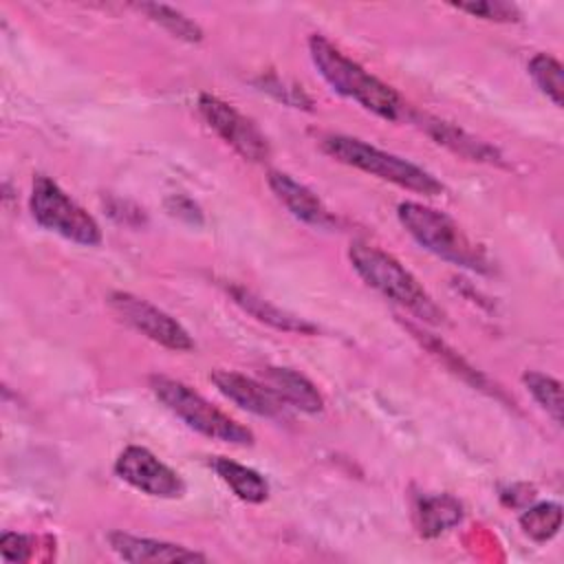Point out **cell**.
Returning <instances> with one entry per match:
<instances>
[{
    "mask_svg": "<svg viewBox=\"0 0 564 564\" xmlns=\"http://www.w3.org/2000/svg\"><path fill=\"white\" fill-rule=\"evenodd\" d=\"M269 187L275 194V198L302 223L313 227H333L335 218L324 207V203L313 194L306 185L297 183L293 176L284 172H269Z\"/></svg>",
    "mask_w": 564,
    "mask_h": 564,
    "instance_id": "obj_12",
    "label": "cell"
},
{
    "mask_svg": "<svg viewBox=\"0 0 564 564\" xmlns=\"http://www.w3.org/2000/svg\"><path fill=\"white\" fill-rule=\"evenodd\" d=\"M108 302L112 311L119 315V319H123L128 326H132L137 333L145 335L148 339L176 352H185L194 348L189 333L172 315L145 302L143 297L117 291L110 295Z\"/></svg>",
    "mask_w": 564,
    "mask_h": 564,
    "instance_id": "obj_7",
    "label": "cell"
},
{
    "mask_svg": "<svg viewBox=\"0 0 564 564\" xmlns=\"http://www.w3.org/2000/svg\"><path fill=\"white\" fill-rule=\"evenodd\" d=\"M399 223L405 231L430 253L471 271H487L485 251L469 240V236L443 212L405 200L397 209Z\"/></svg>",
    "mask_w": 564,
    "mask_h": 564,
    "instance_id": "obj_3",
    "label": "cell"
},
{
    "mask_svg": "<svg viewBox=\"0 0 564 564\" xmlns=\"http://www.w3.org/2000/svg\"><path fill=\"white\" fill-rule=\"evenodd\" d=\"M463 518L460 505L452 496H430L421 498L416 505L419 531L425 538L441 535L443 531L458 524Z\"/></svg>",
    "mask_w": 564,
    "mask_h": 564,
    "instance_id": "obj_17",
    "label": "cell"
},
{
    "mask_svg": "<svg viewBox=\"0 0 564 564\" xmlns=\"http://www.w3.org/2000/svg\"><path fill=\"white\" fill-rule=\"evenodd\" d=\"M212 381L223 397L234 401L238 408L264 416V419H280L284 416V403L273 394L267 383H260L251 377L231 370H216L212 372Z\"/></svg>",
    "mask_w": 564,
    "mask_h": 564,
    "instance_id": "obj_10",
    "label": "cell"
},
{
    "mask_svg": "<svg viewBox=\"0 0 564 564\" xmlns=\"http://www.w3.org/2000/svg\"><path fill=\"white\" fill-rule=\"evenodd\" d=\"M33 540L22 533H2L0 538V557L4 562H29L31 560Z\"/></svg>",
    "mask_w": 564,
    "mask_h": 564,
    "instance_id": "obj_23",
    "label": "cell"
},
{
    "mask_svg": "<svg viewBox=\"0 0 564 564\" xmlns=\"http://www.w3.org/2000/svg\"><path fill=\"white\" fill-rule=\"evenodd\" d=\"M150 388L156 394V399L194 432L214 441L231 443V445L253 443V432L249 427L240 425L229 414L212 405L205 397L194 392L189 386L170 377H152Z\"/></svg>",
    "mask_w": 564,
    "mask_h": 564,
    "instance_id": "obj_5",
    "label": "cell"
},
{
    "mask_svg": "<svg viewBox=\"0 0 564 564\" xmlns=\"http://www.w3.org/2000/svg\"><path fill=\"white\" fill-rule=\"evenodd\" d=\"M137 9L178 40H185V42H200L203 40L200 26L174 7L156 4V2H143V4H137Z\"/></svg>",
    "mask_w": 564,
    "mask_h": 564,
    "instance_id": "obj_18",
    "label": "cell"
},
{
    "mask_svg": "<svg viewBox=\"0 0 564 564\" xmlns=\"http://www.w3.org/2000/svg\"><path fill=\"white\" fill-rule=\"evenodd\" d=\"M308 53L324 77V82L339 95L357 101L361 108L370 110L381 119L397 121L403 115V101L381 79L370 75L364 66L346 57L333 42L322 35L308 37Z\"/></svg>",
    "mask_w": 564,
    "mask_h": 564,
    "instance_id": "obj_1",
    "label": "cell"
},
{
    "mask_svg": "<svg viewBox=\"0 0 564 564\" xmlns=\"http://www.w3.org/2000/svg\"><path fill=\"white\" fill-rule=\"evenodd\" d=\"M198 110L207 126L227 143L231 145L242 159L260 163L269 159V143L264 134L256 128L251 119L240 115L231 104L214 97L200 95Z\"/></svg>",
    "mask_w": 564,
    "mask_h": 564,
    "instance_id": "obj_8",
    "label": "cell"
},
{
    "mask_svg": "<svg viewBox=\"0 0 564 564\" xmlns=\"http://www.w3.org/2000/svg\"><path fill=\"white\" fill-rule=\"evenodd\" d=\"M110 549L126 562L145 564V562H203L205 555L192 551L181 544L154 540V538H139L123 531H112L108 535Z\"/></svg>",
    "mask_w": 564,
    "mask_h": 564,
    "instance_id": "obj_11",
    "label": "cell"
},
{
    "mask_svg": "<svg viewBox=\"0 0 564 564\" xmlns=\"http://www.w3.org/2000/svg\"><path fill=\"white\" fill-rule=\"evenodd\" d=\"M423 121H425V123H423L425 130H427L438 143L447 145L449 150H454V152H458V154H463V156H467V159H474V161H489V163H494V161L500 159L498 152H496V148L487 145L485 141L474 139L471 134L463 132L460 128H456V126H452V123H445V121H438V119H423Z\"/></svg>",
    "mask_w": 564,
    "mask_h": 564,
    "instance_id": "obj_16",
    "label": "cell"
},
{
    "mask_svg": "<svg viewBox=\"0 0 564 564\" xmlns=\"http://www.w3.org/2000/svg\"><path fill=\"white\" fill-rule=\"evenodd\" d=\"M529 75L533 77L535 86L555 104L562 106L564 99V75H562V64L546 55V53H535L529 59Z\"/></svg>",
    "mask_w": 564,
    "mask_h": 564,
    "instance_id": "obj_19",
    "label": "cell"
},
{
    "mask_svg": "<svg viewBox=\"0 0 564 564\" xmlns=\"http://www.w3.org/2000/svg\"><path fill=\"white\" fill-rule=\"evenodd\" d=\"M322 148L326 154L337 159L344 165L357 167L366 174H372L381 181L394 183L403 189L423 194V196H438L443 194V183L436 181L427 170L397 156L390 152H383L361 139L346 137V134H328L322 141Z\"/></svg>",
    "mask_w": 564,
    "mask_h": 564,
    "instance_id": "obj_4",
    "label": "cell"
},
{
    "mask_svg": "<svg viewBox=\"0 0 564 564\" xmlns=\"http://www.w3.org/2000/svg\"><path fill=\"white\" fill-rule=\"evenodd\" d=\"M527 390L531 392V397L540 403L542 410H546V414H551V419L562 425V383L544 372L531 370L524 372L522 377Z\"/></svg>",
    "mask_w": 564,
    "mask_h": 564,
    "instance_id": "obj_20",
    "label": "cell"
},
{
    "mask_svg": "<svg viewBox=\"0 0 564 564\" xmlns=\"http://www.w3.org/2000/svg\"><path fill=\"white\" fill-rule=\"evenodd\" d=\"M115 471L123 482L154 498L172 500L185 494L183 478L172 467L161 463L150 449L139 445H130L119 454Z\"/></svg>",
    "mask_w": 564,
    "mask_h": 564,
    "instance_id": "obj_9",
    "label": "cell"
},
{
    "mask_svg": "<svg viewBox=\"0 0 564 564\" xmlns=\"http://www.w3.org/2000/svg\"><path fill=\"white\" fill-rule=\"evenodd\" d=\"M264 383L273 390V394L306 414H317L324 410V397L315 388L313 381H308L304 375L291 370V368H267L264 370Z\"/></svg>",
    "mask_w": 564,
    "mask_h": 564,
    "instance_id": "obj_13",
    "label": "cell"
},
{
    "mask_svg": "<svg viewBox=\"0 0 564 564\" xmlns=\"http://www.w3.org/2000/svg\"><path fill=\"white\" fill-rule=\"evenodd\" d=\"M229 293L234 297V302L247 311L251 317H256L258 322H264L278 330H284V333H315V326L293 313H286L282 308H278L275 304L262 300L260 295L251 293L249 289H242V286H229Z\"/></svg>",
    "mask_w": 564,
    "mask_h": 564,
    "instance_id": "obj_14",
    "label": "cell"
},
{
    "mask_svg": "<svg viewBox=\"0 0 564 564\" xmlns=\"http://www.w3.org/2000/svg\"><path fill=\"white\" fill-rule=\"evenodd\" d=\"M458 11H465L469 15L482 18V20H494V22H516L520 18V11L511 2H500V0H485V2H458L454 4Z\"/></svg>",
    "mask_w": 564,
    "mask_h": 564,
    "instance_id": "obj_22",
    "label": "cell"
},
{
    "mask_svg": "<svg viewBox=\"0 0 564 564\" xmlns=\"http://www.w3.org/2000/svg\"><path fill=\"white\" fill-rule=\"evenodd\" d=\"M348 258L352 269L368 286L430 324L443 322V311L434 304L423 284L394 256L368 242H352Z\"/></svg>",
    "mask_w": 564,
    "mask_h": 564,
    "instance_id": "obj_2",
    "label": "cell"
},
{
    "mask_svg": "<svg viewBox=\"0 0 564 564\" xmlns=\"http://www.w3.org/2000/svg\"><path fill=\"white\" fill-rule=\"evenodd\" d=\"M560 524H562V509L555 502L535 505L520 516V527L535 542L551 540L560 531Z\"/></svg>",
    "mask_w": 564,
    "mask_h": 564,
    "instance_id": "obj_21",
    "label": "cell"
},
{
    "mask_svg": "<svg viewBox=\"0 0 564 564\" xmlns=\"http://www.w3.org/2000/svg\"><path fill=\"white\" fill-rule=\"evenodd\" d=\"M29 207L35 223L46 231L86 247L101 242L97 220L48 176L40 174L33 178Z\"/></svg>",
    "mask_w": 564,
    "mask_h": 564,
    "instance_id": "obj_6",
    "label": "cell"
},
{
    "mask_svg": "<svg viewBox=\"0 0 564 564\" xmlns=\"http://www.w3.org/2000/svg\"><path fill=\"white\" fill-rule=\"evenodd\" d=\"M212 467L218 474V478L234 491L236 498L251 505H260L269 498V485L264 476H260L256 469L245 467L225 456H216L212 460Z\"/></svg>",
    "mask_w": 564,
    "mask_h": 564,
    "instance_id": "obj_15",
    "label": "cell"
}]
</instances>
